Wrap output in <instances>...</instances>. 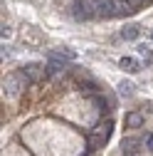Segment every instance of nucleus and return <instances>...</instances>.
<instances>
[{"instance_id": "nucleus-2", "label": "nucleus", "mask_w": 153, "mask_h": 156, "mask_svg": "<svg viewBox=\"0 0 153 156\" xmlns=\"http://www.w3.org/2000/svg\"><path fill=\"white\" fill-rule=\"evenodd\" d=\"M111 131H114V119L106 116L101 124H97V129H91V131L87 134V149H89V151H101V149L109 144Z\"/></svg>"}, {"instance_id": "nucleus-10", "label": "nucleus", "mask_w": 153, "mask_h": 156, "mask_svg": "<svg viewBox=\"0 0 153 156\" xmlns=\"http://www.w3.org/2000/svg\"><path fill=\"white\" fill-rule=\"evenodd\" d=\"M138 55H141V60H143V67H151L153 65V52L148 45H138Z\"/></svg>"}, {"instance_id": "nucleus-8", "label": "nucleus", "mask_w": 153, "mask_h": 156, "mask_svg": "<svg viewBox=\"0 0 153 156\" xmlns=\"http://www.w3.org/2000/svg\"><path fill=\"white\" fill-rule=\"evenodd\" d=\"M124 124H126L128 129H138V126H143V114H138V112H128Z\"/></svg>"}, {"instance_id": "nucleus-12", "label": "nucleus", "mask_w": 153, "mask_h": 156, "mask_svg": "<svg viewBox=\"0 0 153 156\" xmlns=\"http://www.w3.org/2000/svg\"><path fill=\"white\" fill-rule=\"evenodd\" d=\"M128 3L136 8V12L138 10H143V8H148V5H153V0H128Z\"/></svg>"}, {"instance_id": "nucleus-3", "label": "nucleus", "mask_w": 153, "mask_h": 156, "mask_svg": "<svg viewBox=\"0 0 153 156\" xmlns=\"http://www.w3.org/2000/svg\"><path fill=\"white\" fill-rule=\"evenodd\" d=\"M69 12L76 23H87V20H97V12H94V0H72Z\"/></svg>"}, {"instance_id": "nucleus-11", "label": "nucleus", "mask_w": 153, "mask_h": 156, "mask_svg": "<svg viewBox=\"0 0 153 156\" xmlns=\"http://www.w3.org/2000/svg\"><path fill=\"white\" fill-rule=\"evenodd\" d=\"M133 92H136V89H133V82H128V80H124V82L119 84V94H121V97H131Z\"/></svg>"}, {"instance_id": "nucleus-5", "label": "nucleus", "mask_w": 153, "mask_h": 156, "mask_svg": "<svg viewBox=\"0 0 153 156\" xmlns=\"http://www.w3.org/2000/svg\"><path fill=\"white\" fill-rule=\"evenodd\" d=\"M133 12H136V8H133L128 0H114V20H121V17H131Z\"/></svg>"}, {"instance_id": "nucleus-14", "label": "nucleus", "mask_w": 153, "mask_h": 156, "mask_svg": "<svg viewBox=\"0 0 153 156\" xmlns=\"http://www.w3.org/2000/svg\"><path fill=\"white\" fill-rule=\"evenodd\" d=\"M124 156H128V154H124Z\"/></svg>"}, {"instance_id": "nucleus-9", "label": "nucleus", "mask_w": 153, "mask_h": 156, "mask_svg": "<svg viewBox=\"0 0 153 156\" xmlns=\"http://www.w3.org/2000/svg\"><path fill=\"white\" fill-rule=\"evenodd\" d=\"M138 35H141V27L138 25H126L121 30V40H138Z\"/></svg>"}, {"instance_id": "nucleus-15", "label": "nucleus", "mask_w": 153, "mask_h": 156, "mask_svg": "<svg viewBox=\"0 0 153 156\" xmlns=\"http://www.w3.org/2000/svg\"><path fill=\"white\" fill-rule=\"evenodd\" d=\"M151 37H153V32H151Z\"/></svg>"}, {"instance_id": "nucleus-1", "label": "nucleus", "mask_w": 153, "mask_h": 156, "mask_svg": "<svg viewBox=\"0 0 153 156\" xmlns=\"http://www.w3.org/2000/svg\"><path fill=\"white\" fill-rule=\"evenodd\" d=\"M32 82L27 80V74L22 72V69H17V72H10V74H5V80H3V97L5 99H17L27 87H30Z\"/></svg>"}, {"instance_id": "nucleus-7", "label": "nucleus", "mask_w": 153, "mask_h": 156, "mask_svg": "<svg viewBox=\"0 0 153 156\" xmlns=\"http://www.w3.org/2000/svg\"><path fill=\"white\" fill-rule=\"evenodd\" d=\"M119 67H121L124 72H128V74H136L143 65L136 60V57H121V60H119Z\"/></svg>"}, {"instance_id": "nucleus-13", "label": "nucleus", "mask_w": 153, "mask_h": 156, "mask_svg": "<svg viewBox=\"0 0 153 156\" xmlns=\"http://www.w3.org/2000/svg\"><path fill=\"white\" fill-rule=\"evenodd\" d=\"M146 149L153 151V134H146Z\"/></svg>"}, {"instance_id": "nucleus-4", "label": "nucleus", "mask_w": 153, "mask_h": 156, "mask_svg": "<svg viewBox=\"0 0 153 156\" xmlns=\"http://www.w3.org/2000/svg\"><path fill=\"white\" fill-rule=\"evenodd\" d=\"M20 69H22V72L27 74V80H30L32 84L42 82L45 77H47V67H45V65H40V62H30V65H22Z\"/></svg>"}, {"instance_id": "nucleus-6", "label": "nucleus", "mask_w": 153, "mask_h": 156, "mask_svg": "<svg viewBox=\"0 0 153 156\" xmlns=\"http://www.w3.org/2000/svg\"><path fill=\"white\" fill-rule=\"evenodd\" d=\"M141 146H146L141 136H126V139L121 141V149H124V154H128V156H136Z\"/></svg>"}]
</instances>
